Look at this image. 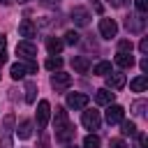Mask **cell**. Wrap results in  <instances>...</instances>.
<instances>
[{"label":"cell","mask_w":148,"mask_h":148,"mask_svg":"<svg viewBox=\"0 0 148 148\" xmlns=\"http://www.w3.org/2000/svg\"><path fill=\"white\" fill-rule=\"evenodd\" d=\"M116 65H118V67H123V69L132 67V65H134V58H132V53H118V56H116Z\"/></svg>","instance_id":"cell-20"},{"label":"cell","mask_w":148,"mask_h":148,"mask_svg":"<svg viewBox=\"0 0 148 148\" xmlns=\"http://www.w3.org/2000/svg\"><path fill=\"white\" fill-rule=\"evenodd\" d=\"M65 44H79V32H74V30H67L65 32Z\"/></svg>","instance_id":"cell-29"},{"label":"cell","mask_w":148,"mask_h":148,"mask_svg":"<svg viewBox=\"0 0 148 148\" xmlns=\"http://www.w3.org/2000/svg\"><path fill=\"white\" fill-rule=\"evenodd\" d=\"M62 46H65V42H62L60 37H49V39H46V49H49L51 56H60Z\"/></svg>","instance_id":"cell-18"},{"label":"cell","mask_w":148,"mask_h":148,"mask_svg":"<svg viewBox=\"0 0 148 148\" xmlns=\"http://www.w3.org/2000/svg\"><path fill=\"white\" fill-rule=\"evenodd\" d=\"M16 53H18L23 60H35V58H37V46H35L32 42L23 39V42L16 44Z\"/></svg>","instance_id":"cell-3"},{"label":"cell","mask_w":148,"mask_h":148,"mask_svg":"<svg viewBox=\"0 0 148 148\" xmlns=\"http://www.w3.org/2000/svg\"><path fill=\"white\" fill-rule=\"evenodd\" d=\"M25 74H37V62L35 60H28L25 62Z\"/></svg>","instance_id":"cell-32"},{"label":"cell","mask_w":148,"mask_h":148,"mask_svg":"<svg viewBox=\"0 0 148 148\" xmlns=\"http://www.w3.org/2000/svg\"><path fill=\"white\" fill-rule=\"evenodd\" d=\"M88 102H90V97H88L86 92H69V95H67V106H69V109H74V111L86 109V106H88Z\"/></svg>","instance_id":"cell-4"},{"label":"cell","mask_w":148,"mask_h":148,"mask_svg":"<svg viewBox=\"0 0 148 148\" xmlns=\"http://www.w3.org/2000/svg\"><path fill=\"white\" fill-rule=\"evenodd\" d=\"M139 51H141V53H148V37H143V39L139 42Z\"/></svg>","instance_id":"cell-34"},{"label":"cell","mask_w":148,"mask_h":148,"mask_svg":"<svg viewBox=\"0 0 148 148\" xmlns=\"http://www.w3.org/2000/svg\"><path fill=\"white\" fill-rule=\"evenodd\" d=\"M120 132H123L125 136H134V134H136V125H134L132 120H123V123H120Z\"/></svg>","instance_id":"cell-25"},{"label":"cell","mask_w":148,"mask_h":148,"mask_svg":"<svg viewBox=\"0 0 148 148\" xmlns=\"http://www.w3.org/2000/svg\"><path fill=\"white\" fill-rule=\"evenodd\" d=\"M7 62V51H0V67Z\"/></svg>","instance_id":"cell-38"},{"label":"cell","mask_w":148,"mask_h":148,"mask_svg":"<svg viewBox=\"0 0 148 148\" xmlns=\"http://www.w3.org/2000/svg\"><path fill=\"white\" fill-rule=\"evenodd\" d=\"M81 123H83V127L86 130H99V125H102V116H99V111H83V116H81Z\"/></svg>","instance_id":"cell-6"},{"label":"cell","mask_w":148,"mask_h":148,"mask_svg":"<svg viewBox=\"0 0 148 148\" xmlns=\"http://www.w3.org/2000/svg\"><path fill=\"white\" fill-rule=\"evenodd\" d=\"M0 2H2V5H9V2H12V0H0Z\"/></svg>","instance_id":"cell-41"},{"label":"cell","mask_w":148,"mask_h":148,"mask_svg":"<svg viewBox=\"0 0 148 148\" xmlns=\"http://www.w3.org/2000/svg\"><path fill=\"white\" fill-rule=\"evenodd\" d=\"M35 92H37V83L35 81H25V102L28 104L35 102Z\"/></svg>","instance_id":"cell-24"},{"label":"cell","mask_w":148,"mask_h":148,"mask_svg":"<svg viewBox=\"0 0 148 148\" xmlns=\"http://www.w3.org/2000/svg\"><path fill=\"white\" fill-rule=\"evenodd\" d=\"M18 2H28V0H18Z\"/></svg>","instance_id":"cell-42"},{"label":"cell","mask_w":148,"mask_h":148,"mask_svg":"<svg viewBox=\"0 0 148 148\" xmlns=\"http://www.w3.org/2000/svg\"><path fill=\"white\" fill-rule=\"evenodd\" d=\"M9 76H12L14 81H21V79L25 76V65H23V62H14L12 69H9Z\"/></svg>","instance_id":"cell-22"},{"label":"cell","mask_w":148,"mask_h":148,"mask_svg":"<svg viewBox=\"0 0 148 148\" xmlns=\"http://www.w3.org/2000/svg\"><path fill=\"white\" fill-rule=\"evenodd\" d=\"M139 67H141V72H148V58H141Z\"/></svg>","instance_id":"cell-37"},{"label":"cell","mask_w":148,"mask_h":148,"mask_svg":"<svg viewBox=\"0 0 148 148\" xmlns=\"http://www.w3.org/2000/svg\"><path fill=\"white\" fill-rule=\"evenodd\" d=\"M0 46H5V35L0 32Z\"/></svg>","instance_id":"cell-40"},{"label":"cell","mask_w":148,"mask_h":148,"mask_svg":"<svg viewBox=\"0 0 148 148\" xmlns=\"http://www.w3.org/2000/svg\"><path fill=\"white\" fill-rule=\"evenodd\" d=\"M74 125H65L62 130H58L56 132V141H60V143H69L72 139H74Z\"/></svg>","instance_id":"cell-16"},{"label":"cell","mask_w":148,"mask_h":148,"mask_svg":"<svg viewBox=\"0 0 148 148\" xmlns=\"http://www.w3.org/2000/svg\"><path fill=\"white\" fill-rule=\"evenodd\" d=\"M132 49H134V46H132L130 39H120V42H118V53H132Z\"/></svg>","instance_id":"cell-28"},{"label":"cell","mask_w":148,"mask_h":148,"mask_svg":"<svg viewBox=\"0 0 148 148\" xmlns=\"http://www.w3.org/2000/svg\"><path fill=\"white\" fill-rule=\"evenodd\" d=\"M67 148H76V146H67Z\"/></svg>","instance_id":"cell-43"},{"label":"cell","mask_w":148,"mask_h":148,"mask_svg":"<svg viewBox=\"0 0 148 148\" xmlns=\"http://www.w3.org/2000/svg\"><path fill=\"white\" fill-rule=\"evenodd\" d=\"M130 88H132L134 92H143V90L148 88V76H146V74H141V76L132 79V81H130Z\"/></svg>","instance_id":"cell-19"},{"label":"cell","mask_w":148,"mask_h":148,"mask_svg":"<svg viewBox=\"0 0 148 148\" xmlns=\"http://www.w3.org/2000/svg\"><path fill=\"white\" fill-rule=\"evenodd\" d=\"M113 95H116V92H111L109 88H99V90L95 92V102H97L99 106H109V104L113 102Z\"/></svg>","instance_id":"cell-13"},{"label":"cell","mask_w":148,"mask_h":148,"mask_svg":"<svg viewBox=\"0 0 148 148\" xmlns=\"http://www.w3.org/2000/svg\"><path fill=\"white\" fill-rule=\"evenodd\" d=\"M72 67H74L79 74H86V72L90 69V60H88L86 56H74V58H72Z\"/></svg>","instance_id":"cell-17"},{"label":"cell","mask_w":148,"mask_h":148,"mask_svg":"<svg viewBox=\"0 0 148 148\" xmlns=\"http://www.w3.org/2000/svg\"><path fill=\"white\" fill-rule=\"evenodd\" d=\"M69 16H72V21H74V25H88L90 23V12L86 9V7H74L72 12H69Z\"/></svg>","instance_id":"cell-10"},{"label":"cell","mask_w":148,"mask_h":148,"mask_svg":"<svg viewBox=\"0 0 148 148\" xmlns=\"http://www.w3.org/2000/svg\"><path fill=\"white\" fill-rule=\"evenodd\" d=\"M134 5H136V12L139 14H146L148 12V0H134Z\"/></svg>","instance_id":"cell-30"},{"label":"cell","mask_w":148,"mask_h":148,"mask_svg":"<svg viewBox=\"0 0 148 148\" xmlns=\"http://www.w3.org/2000/svg\"><path fill=\"white\" fill-rule=\"evenodd\" d=\"M18 35H21V37H25V39L30 42V39L37 35V25H35L30 18H23V21L18 23Z\"/></svg>","instance_id":"cell-11"},{"label":"cell","mask_w":148,"mask_h":148,"mask_svg":"<svg viewBox=\"0 0 148 148\" xmlns=\"http://www.w3.org/2000/svg\"><path fill=\"white\" fill-rule=\"evenodd\" d=\"M99 35L104 39H111L118 35V23L113 18H99Z\"/></svg>","instance_id":"cell-7"},{"label":"cell","mask_w":148,"mask_h":148,"mask_svg":"<svg viewBox=\"0 0 148 148\" xmlns=\"http://www.w3.org/2000/svg\"><path fill=\"white\" fill-rule=\"evenodd\" d=\"M123 120H125V109L120 104H109V109H106V123L116 125V123H123Z\"/></svg>","instance_id":"cell-9"},{"label":"cell","mask_w":148,"mask_h":148,"mask_svg":"<svg viewBox=\"0 0 148 148\" xmlns=\"http://www.w3.org/2000/svg\"><path fill=\"white\" fill-rule=\"evenodd\" d=\"M146 109H148V102H146V99H136V102L132 104V111H134L136 116H146Z\"/></svg>","instance_id":"cell-26"},{"label":"cell","mask_w":148,"mask_h":148,"mask_svg":"<svg viewBox=\"0 0 148 148\" xmlns=\"http://www.w3.org/2000/svg\"><path fill=\"white\" fill-rule=\"evenodd\" d=\"M83 148H99V136L97 134H88L83 139Z\"/></svg>","instance_id":"cell-27"},{"label":"cell","mask_w":148,"mask_h":148,"mask_svg":"<svg viewBox=\"0 0 148 148\" xmlns=\"http://www.w3.org/2000/svg\"><path fill=\"white\" fill-rule=\"evenodd\" d=\"M65 125H69L67 111H65L62 106H58V109H56V116H53V127H56V132H58V130H62Z\"/></svg>","instance_id":"cell-14"},{"label":"cell","mask_w":148,"mask_h":148,"mask_svg":"<svg viewBox=\"0 0 148 148\" xmlns=\"http://www.w3.org/2000/svg\"><path fill=\"white\" fill-rule=\"evenodd\" d=\"M113 69H111V62H106V60H99L95 67H92V74H97V76H106V74H111Z\"/></svg>","instance_id":"cell-21"},{"label":"cell","mask_w":148,"mask_h":148,"mask_svg":"<svg viewBox=\"0 0 148 148\" xmlns=\"http://www.w3.org/2000/svg\"><path fill=\"white\" fill-rule=\"evenodd\" d=\"M143 25H146L143 14H130V16L125 18V28H127L130 32H143Z\"/></svg>","instance_id":"cell-8"},{"label":"cell","mask_w":148,"mask_h":148,"mask_svg":"<svg viewBox=\"0 0 148 148\" xmlns=\"http://www.w3.org/2000/svg\"><path fill=\"white\" fill-rule=\"evenodd\" d=\"M39 5H44V7H58V0H39Z\"/></svg>","instance_id":"cell-36"},{"label":"cell","mask_w":148,"mask_h":148,"mask_svg":"<svg viewBox=\"0 0 148 148\" xmlns=\"http://www.w3.org/2000/svg\"><path fill=\"white\" fill-rule=\"evenodd\" d=\"M69 86H72V76L67 72H53L51 74V88L56 92H65Z\"/></svg>","instance_id":"cell-2"},{"label":"cell","mask_w":148,"mask_h":148,"mask_svg":"<svg viewBox=\"0 0 148 148\" xmlns=\"http://www.w3.org/2000/svg\"><path fill=\"white\" fill-rule=\"evenodd\" d=\"M125 86V74L123 72H111L106 74V88L109 90H120Z\"/></svg>","instance_id":"cell-12"},{"label":"cell","mask_w":148,"mask_h":148,"mask_svg":"<svg viewBox=\"0 0 148 148\" xmlns=\"http://www.w3.org/2000/svg\"><path fill=\"white\" fill-rule=\"evenodd\" d=\"M60 67H62V58L60 56H51L46 60V69L49 72H60Z\"/></svg>","instance_id":"cell-23"},{"label":"cell","mask_w":148,"mask_h":148,"mask_svg":"<svg viewBox=\"0 0 148 148\" xmlns=\"http://www.w3.org/2000/svg\"><path fill=\"white\" fill-rule=\"evenodd\" d=\"M49 118H51V104H49L46 99H42V102L37 104V127L44 130V127L49 125Z\"/></svg>","instance_id":"cell-5"},{"label":"cell","mask_w":148,"mask_h":148,"mask_svg":"<svg viewBox=\"0 0 148 148\" xmlns=\"http://www.w3.org/2000/svg\"><path fill=\"white\" fill-rule=\"evenodd\" d=\"M92 7H95V12H97V14H102V5H99L97 0H92Z\"/></svg>","instance_id":"cell-39"},{"label":"cell","mask_w":148,"mask_h":148,"mask_svg":"<svg viewBox=\"0 0 148 148\" xmlns=\"http://www.w3.org/2000/svg\"><path fill=\"white\" fill-rule=\"evenodd\" d=\"M14 130H16V118L7 113L2 120V130H0V148H14V141H12Z\"/></svg>","instance_id":"cell-1"},{"label":"cell","mask_w":148,"mask_h":148,"mask_svg":"<svg viewBox=\"0 0 148 148\" xmlns=\"http://www.w3.org/2000/svg\"><path fill=\"white\" fill-rule=\"evenodd\" d=\"M109 148H127V143L123 139H111L109 141Z\"/></svg>","instance_id":"cell-33"},{"label":"cell","mask_w":148,"mask_h":148,"mask_svg":"<svg viewBox=\"0 0 148 148\" xmlns=\"http://www.w3.org/2000/svg\"><path fill=\"white\" fill-rule=\"evenodd\" d=\"M134 136H136V148H146V141H148L146 134H143V132H136Z\"/></svg>","instance_id":"cell-31"},{"label":"cell","mask_w":148,"mask_h":148,"mask_svg":"<svg viewBox=\"0 0 148 148\" xmlns=\"http://www.w3.org/2000/svg\"><path fill=\"white\" fill-rule=\"evenodd\" d=\"M106 2H109L111 7H125V5L130 2V0H106Z\"/></svg>","instance_id":"cell-35"},{"label":"cell","mask_w":148,"mask_h":148,"mask_svg":"<svg viewBox=\"0 0 148 148\" xmlns=\"http://www.w3.org/2000/svg\"><path fill=\"white\" fill-rule=\"evenodd\" d=\"M14 132H16V136H18V139H23V141H25V139H30V136H32V120H21V123H18V127H16Z\"/></svg>","instance_id":"cell-15"}]
</instances>
